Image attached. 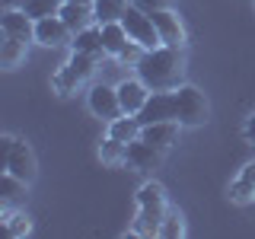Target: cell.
<instances>
[{
    "label": "cell",
    "mask_w": 255,
    "mask_h": 239,
    "mask_svg": "<svg viewBox=\"0 0 255 239\" xmlns=\"http://www.w3.org/2000/svg\"><path fill=\"white\" fill-rule=\"evenodd\" d=\"M35 42L45 45V48H61V45L74 42V32H70V26L61 16H48V19L35 22Z\"/></svg>",
    "instance_id": "9"
},
{
    "label": "cell",
    "mask_w": 255,
    "mask_h": 239,
    "mask_svg": "<svg viewBox=\"0 0 255 239\" xmlns=\"http://www.w3.org/2000/svg\"><path fill=\"white\" fill-rule=\"evenodd\" d=\"M0 32L32 45L35 42V19H29L26 10H3V16H0Z\"/></svg>",
    "instance_id": "12"
},
{
    "label": "cell",
    "mask_w": 255,
    "mask_h": 239,
    "mask_svg": "<svg viewBox=\"0 0 255 239\" xmlns=\"http://www.w3.org/2000/svg\"><path fill=\"white\" fill-rule=\"evenodd\" d=\"M128 42H131V35H128V29L122 26V22H106V26H102V45H106V54L118 58V54L128 48Z\"/></svg>",
    "instance_id": "19"
},
{
    "label": "cell",
    "mask_w": 255,
    "mask_h": 239,
    "mask_svg": "<svg viewBox=\"0 0 255 239\" xmlns=\"http://www.w3.org/2000/svg\"><path fill=\"white\" fill-rule=\"evenodd\" d=\"M70 48H74V51H83V54H96V58H102V54H106V45H102V26L93 22V26L74 32Z\"/></svg>",
    "instance_id": "17"
},
{
    "label": "cell",
    "mask_w": 255,
    "mask_h": 239,
    "mask_svg": "<svg viewBox=\"0 0 255 239\" xmlns=\"http://www.w3.org/2000/svg\"><path fill=\"white\" fill-rule=\"evenodd\" d=\"M22 3H26V0H3L6 10H22Z\"/></svg>",
    "instance_id": "29"
},
{
    "label": "cell",
    "mask_w": 255,
    "mask_h": 239,
    "mask_svg": "<svg viewBox=\"0 0 255 239\" xmlns=\"http://www.w3.org/2000/svg\"><path fill=\"white\" fill-rule=\"evenodd\" d=\"M90 112L96 118H102V121H115V118H122L125 109H122V99H118V86H115V90L106 86V83L90 86Z\"/></svg>",
    "instance_id": "8"
},
{
    "label": "cell",
    "mask_w": 255,
    "mask_h": 239,
    "mask_svg": "<svg viewBox=\"0 0 255 239\" xmlns=\"http://www.w3.org/2000/svg\"><path fill=\"white\" fill-rule=\"evenodd\" d=\"M96 64H99V58H96V54L74 51V54H70V61L51 77L54 93H58V96H70V93H77V86H83L86 80L96 74Z\"/></svg>",
    "instance_id": "3"
},
{
    "label": "cell",
    "mask_w": 255,
    "mask_h": 239,
    "mask_svg": "<svg viewBox=\"0 0 255 239\" xmlns=\"http://www.w3.org/2000/svg\"><path fill=\"white\" fill-rule=\"evenodd\" d=\"M70 3H96V0H70Z\"/></svg>",
    "instance_id": "30"
},
{
    "label": "cell",
    "mask_w": 255,
    "mask_h": 239,
    "mask_svg": "<svg viewBox=\"0 0 255 239\" xmlns=\"http://www.w3.org/2000/svg\"><path fill=\"white\" fill-rule=\"evenodd\" d=\"M243 134H246V140H249L252 147H255V112H252L249 118H246V127H243Z\"/></svg>",
    "instance_id": "28"
},
{
    "label": "cell",
    "mask_w": 255,
    "mask_h": 239,
    "mask_svg": "<svg viewBox=\"0 0 255 239\" xmlns=\"http://www.w3.org/2000/svg\"><path fill=\"white\" fill-rule=\"evenodd\" d=\"M99 159L106 166H122V163H128V143L115 140V137H106V140L99 143Z\"/></svg>",
    "instance_id": "23"
},
{
    "label": "cell",
    "mask_w": 255,
    "mask_h": 239,
    "mask_svg": "<svg viewBox=\"0 0 255 239\" xmlns=\"http://www.w3.org/2000/svg\"><path fill=\"white\" fill-rule=\"evenodd\" d=\"M26 185H29V182L16 179L13 172H3V175H0V198H3V211H13V207L22 201Z\"/></svg>",
    "instance_id": "20"
},
{
    "label": "cell",
    "mask_w": 255,
    "mask_h": 239,
    "mask_svg": "<svg viewBox=\"0 0 255 239\" xmlns=\"http://www.w3.org/2000/svg\"><path fill=\"white\" fill-rule=\"evenodd\" d=\"M122 26L128 29V35H131V42L143 45L147 51H153V48L163 45V38H159V32L153 26V16H150L147 10H140V6H128L125 16H122Z\"/></svg>",
    "instance_id": "6"
},
{
    "label": "cell",
    "mask_w": 255,
    "mask_h": 239,
    "mask_svg": "<svg viewBox=\"0 0 255 239\" xmlns=\"http://www.w3.org/2000/svg\"><path fill=\"white\" fill-rule=\"evenodd\" d=\"M179 131H182L179 121H156V124H143L140 137L147 143H153V147H159V150H169L179 140Z\"/></svg>",
    "instance_id": "14"
},
{
    "label": "cell",
    "mask_w": 255,
    "mask_h": 239,
    "mask_svg": "<svg viewBox=\"0 0 255 239\" xmlns=\"http://www.w3.org/2000/svg\"><path fill=\"white\" fill-rule=\"evenodd\" d=\"M140 131H143V124H140L137 115H122V118H115V121H109V137H115L122 143L137 140Z\"/></svg>",
    "instance_id": "18"
},
{
    "label": "cell",
    "mask_w": 255,
    "mask_h": 239,
    "mask_svg": "<svg viewBox=\"0 0 255 239\" xmlns=\"http://www.w3.org/2000/svg\"><path fill=\"white\" fill-rule=\"evenodd\" d=\"M163 153H166V150H159V147H153V143H147L143 137H137V140L128 143V163H131L137 172L156 169V166L163 163Z\"/></svg>",
    "instance_id": "11"
},
{
    "label": "cell",
    "mask_w": 255,
    "mask_h": 239,
    "mask_svg": "<svg viewBox=\"0 0 255 239\" xmlns=\"http://www.w3.org/2000/svg\"><path fill=\"white\" fill-rule=\"evenodd\" d=\"M58 16L70 26V32H80V29H86V26H93V22H96L93 3H70V0H64V6H61Z\"/></svg>",
    "instance_id": "16"
},
{
    "label": "cell",
    "mask_w": 255,
    "mask_h": 239,
    "mask_svg": "<svg viewBox=\"0 0 255 239\" xmlns=\"http://www.w3.org/2000/svg\"><path fill=\"white\" fill-rule=\"evenodd\" d=\"M3 230H6V233H10L13 239L29 236V233H32V220H29V214H22V211H3Z\"/></svg>",
    "instance_id": "25"
},
{
    "label": "cell",
    "mask_w": 255,
    "mask_h": 239,
    "mask_svg": "<svg viewBox=\"0 0 255 239\" xmlns=\"http://www.w3.org/2000/svg\"><path fill=\"white\" fill-rule=\"evenodd\" d=\"M159 236L163 239H179V236H185V217H182L179 211H166V220H163V227H159Z\"/></svg>",
    "instance_id": "26"
},
{
    "label": "cell",
    "mask_w": 255,
    "mask_h": 239,
    "mask_svg": "<svg viewBox=\"0 0 255 239\" xmlns=\"http://www.w3.org/2000/svg\"><path fill=\"white\" fill-rule=\"evenodd\" d=\"M230 201H233V204H249V201H255V159L239 169L236 182L230 185Z\"/></svg>",
    "instance_id": "15"
},
{
    "label": "cell",
    "mask_w": 255,
    "mask_h": 239,
    "mask_svg": "<svg viewBox=\"0 0 255 239\" xmlns=\"http://www.w3.org/2000/svg\"><path fill=\"white\" fill-rule=\"evenodd\" d=\"M166 191L159 182H147L137 191V217H134V233L137 236H159V227L166 220Z\"/></svg>",
    "instance_id": "2"
},
{
    "label": "cell",
    "mask_w": 255,
    "mask_h": 239,
    "mask_svg": "<svg viewBox=\"0 0 255 239\" xmlns=\"http://www.w3.org/2000/svg\"><path fill=\"white\" fill-rule=\"evenodd\" d=\"M128 0H96L93 10H96V22L99 26H106V22H122V16L128 10Z\"/></svg>",
    "instance_id": "22"
},
{
    "label": "cell",
    "mask_w": 255,
    "mask_h": 239,
    "mask_svg": "<svg viewBox=\"0 0 255 239\" xmlns=\"http://www.w3.org/2000/svg\"><path fill=\"white\" fill-rule=\"evenodd\" d=\"M64 6V0H26L22 3V10H26L29 19H48V16H58Z\"/></svg>",
    "instance_id": "24"
},
{
    "label": "cell",
    "mask_w": 255,
    "mask_h": 239,
    "mask_svg": "<svg viewBox=\"0 0 255 239\" xmlns=\"http://www.w3.org/2000/svg\"><path fill=\"white\" fill-rule=\"evenodd\" d=\"M0 166H3V172H13L16 179H22V182L35 179V156H32V147L26 140L10 137V134L0 137Z\"/></svg>",
    "instance_id": "4"
},
{
    "label": "cell",
    "mask_w": 255,
    "mask_h": 239,
    "mask_svg": "<svg viewBox=\"0 0 255 239\" xmlns=\"http://www.w3.org/2000/svg\"><path fill=\"white\" fill-rule=\"evenodd\" d=\"M26 48L29 42H19V38L13 35H3V45H0V64H3V70H16L22 61H26Z\"/></svg>",
    "instance_id": "21"
},
{
    "label": "cell",
    "mask_w": 255,
    "mask_h": 239,
    "mask_svg": "<svg viewBox=\"0 0 255 239\" xmlns=\"http://www.w3.org/2000/svg\"><path fill=\"white\" fill-rule=\"evenodd\" d=\"M150 96V86L143 83V80H125V83H118V99H122V109L125 115H137L143 109V102H147Z\"/></svg>",
    "instance_id": "13"
},
{
    "label": "cell",
    "mask_w": 255,
    "mask_h": 239,
    "mask_svg": "<svg viewBox=\"0 0 255 239\" xmlns=\"http://www.w3.org/2000/svg\"><path fill=\"white\" fill-rule=\"evenodd\" d=\"M150 16H153V26L159 32V38H163V45H172V48L185 45V29H182L179 13H172V6L169 10H153Z\"/></svg>",
    "instance_id": "10"
},
{
    "label": "cell",
    "mask_w": 255,
    "mask_h": 239,
    "mask_svg": "<svg viewBox=\"0 0 255 239\" xmlns=\"http://www.w3.org/2000/svg\"><path fill=\"white\" fill-rule=\"evenodd\" d=\"M131 3L140 6V10H147V13H153V10H169L172 0H131Z\"/></svg>",
    "instance_id": "27"
},
{
    "label": "cell",
    "mask_w": 255,
    "mask_h": 239,
    "mask_svg": "<svg viewBox=\"0 0 255 239\" xmlns=\"http://www.w3.org/2000/svg\"><path fill=\"white\" fill-rule=\"evenodd\" d=\"M140 124H156V121H175V93L172 90H156L147 96L143 109L137 112Z\"/></svg>",
    "instance_id": "7"
},
{
    "label": "cell",
    "mask_w": 255,
    "mask_h": 239,
    "mask_svg": "<svg viewBox=\"0 0 255 239\" xmlns=\"http://www.w3.org/2000/svg\"><path fill=\"white\" fill-rule=\"evenodd\" d=\"M172 93H175V121L182 127H198V124L207 121V99L198 86L182 83Z\"/></svg>",
    "instance_id": "5"
},
{
    "label": "cell",
    "mask_w": 255,
    "mask_h": 239,
    "mask_svg": "<svg viewBox=\"0 0 255 239\" xmlns=\"http://www.w3.org/2000/svg\"><path fill=\"white\" fill-rule=\"evenodd\" d=\"M137 77L150 86V93L156 90H179L185 80V54L182 48L159 45L153 51H143L137 61Z\"/></svg>",
    "instance_id": "1"
}]
</instances>
